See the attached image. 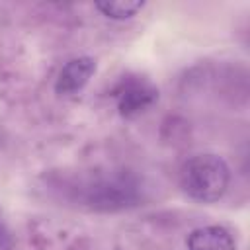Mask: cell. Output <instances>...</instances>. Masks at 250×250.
Here are the masks:
<instances>
[{"instance_id":"cell-1","label":"cell","mask_w":250,"mask_h":250,"mask_svg":"<svg viewBox=\"0 0 250 250\" xmlns=\"http://www.w3.org/2000/svg\"><path fill=\"white\" fill-rule=\"evenodd\" d=\"M230 182L229 164L217 154H195L188 158L180 170L182 189L195 201H219Z\"/></svg>"},{"instance_id":"cell-2","label":"cell","mask_w":250,"mask_h":250,"mask_svg":"<svg viewBox=\"0 0 250 250\" xmlns=\"http://www.w3.org/2000/svg\"><path fill=\"white\" fill-rule=\"evenodd\" d=\"M113 96H115L119 113L123 117H135V115L146 111L158 100V90L146 78L127 76L119 82Z\"/></svg>"},{"instance_id":"cell-3","label":"cell","mask_w":250,"mask_h":250,"mask_svg":"<svg viewBox=\"0 0 250 250\" xmlns=\"http://www.w3.org/2000/svg\"><path fill=\"white\" fill-rule=\"evenodd\" d=\"M94 72H96V61L92 57L72 59L61 68V72L55 80V92L59 96L78 94L88 84V80L92 78Z\"/></svg>"},{"instance_id":"cell-4","label":"cell","mask_w":250,"mask_h":250,"mask_svg":"<svg viewBox=\"0 0 250 250\" xmlns=\"http://www.w3.org/2000/svg\"><path fill=\"white\" fill-rule=\"evenodd\" d=\"M188 250H236V242L229 229L221 225H209L189 232Z\"/></svg>"},{"instance_id":"cell-5","label":"cell","mask_w":250,"mask_h":250,"mask_svg":"<svg viewBox=\"0 0 250 250\" xmlns=\"http://www.w3.org/2000/svg\"><path fill=\"white\" fill-rule=\"evenodd\" d=\"M94 6L98 12H102V16L121 21L137 16L145 8V2L143 0H105V2H96Z\"/></svg>"},{"instance_id":"cell-6","label":"cell","mask_w":250,"mask_h":250,"mask_svg":"<svg viewBox=\"0 0 250 250\" xmlns=\"http://www.w3.org/2000/svg\"><path fill=\"white\" fill-rule=\"evenodd\" d=\"M0 250H12V236L0 221Z\"/></svg>"}]
</instances>
